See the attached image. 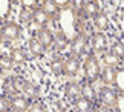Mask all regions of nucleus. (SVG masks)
Returning a JSON list of instances; mask_svg holds the SVG:
<instances>
[{
	"instance_id": "nucleus-1",
	"label": "nucleus",
	"mask_w": 124,
	"mask_h": 112,
	"mask_svg": "<svg viewBox=\"0 0 124 112\" xmlns=\"http://www.w3.org/2000/svg\"><path fill=\"white\" fill-rule=\"evenodd\" d=\"M58 23H60V29L69 40H72L78 35V29H77V11L74 8H64L63 11H60L58 14Z\"/></svg>"
},
{
	"instance_id": "nucleus-2",
	"label": "nucleus",
	"mask_w": 124,
	"mask_h": 112,
	"mask_svg": "<svg viewBox=\"0 0 124 112\" xmlns=\"http://www.w3.org/2000/svg\"><path fill=\"white\" fill-rule=\"evenodd\" d=\"M83 71H84V78L89 83H95L100 75H101V69H100V61L93 54H90L86 57V60L83 63Z\"/></svg>"
},
{
	"instance_id": "nucleus-3",
	"label": "nucleus",
	"mask_w": 124,
	"mask_h": 112,
	"mask_svg": "<svg viewBox=\"0 0 124 112\" xmlns=\"http://www.w3.org/2000/svg\"><path fill=\"white\" fill-rule=\"evenodd\" d=\"M97 98L100 100L103 108L113 109L115 108V103H116V98H118V91L112 86H103L97 92Z\"/></svg>"
},
{
	"instance_id": "nucleus-4",
	"label": "nucleus",
	"mask_w": 124,
	"mask_h": 112,
	"mask_svg": "<svg viewBox=\"0 0 124 112\" xmlns=\"http://www.w3.org/2000/svg\"><path fill=\"white\" fill-rule=\"evenodd\" d=\"M69 45H70L72 57L80 58L81 55L86 54V49H87V37H86V34H78L75 38H72L69 42Z\"/></svg>"
},
{
	"instance_id": "nucleus-5",
	"label": "nucleus",
	"mask_w": 124,
	"mask_h": 112,
	"mask_svg": "<svg viewBox=\"0 0 124 112\" xmlns=\"http://www.w3.org/2000/svg\"><path fill=\"white\" fill-rule=\"evenodd\" d=\"M90 45H92V49L95 54H106L107 48H109V38L104 32H95L92 34V38H90Z\"/></svg>"
},
{
	"instance_id": "nucleus-6",
	"label": "nucleus",
	"mask_w": 124,
	"mask_h": 112,
	"mask_svg": "<svg viewBox=\"0 0 124 112\" xmlns=\"http://www.w3.org/2000/svg\"><path fill=\"white\" fill-rule=\"evenodd\" d=\"M0 34H2L3 40H8V42H12V40H17L22 34V29L17 23L14 22H8L0 28Z\"/></svg>"
},
{
	"instance_id": "nucleus-7",
	"label": "nucleus",
	"mask_w": 124,
	"mask_h": 112,
	"mask_svg": "<svg viewBox=\"0 0 124 112\" xmlns=\"http://www.w3.org/2000/svg\"><path fill=\"white\" fill-rule=\"evenodd\" d=\"M101 2H83L81 8H80V12L87 18V17H97L100 12H101Z\"/></svg>"
},
{
	"instance_id": "nucleus-8",
	"label": "nucleus",
	"mask_w": 124,
	"mask_h": 112,
	"mask_svg": "<svg viewBox=\"0 0 124 112\" xmlns=\"http://www.w3.org/2000/svg\"><path fill=\"white\" fill-rule=\"evenodd\" d=\"M64 95L66 98L70 100V101H77L78 98H81V86L78 83H75V81H69V83H66L64 86Z\"/></svg>"
},
{
	"instance_id": "nucleus-9",
	"label": "nucleus",
	"mask_w": 124,
	"mask_h": 112,
	"mask_svg": "<svg viewBox=\"0 0 124 112\" xmlns=\"http://www.w3.org/2000/svg\"><path fill=\"white\" fill-rule=\"evenodd\" d=\"M29 100L23 95H12L11 97V109L14 112H28L29 109Z\"/></svg>"
},
{
	"instance_id": "nucleus-10",
	"label": "nucleus",
	"mask_w": 124,
	"mask_h": 112,
	"mask_svg": "<svg viewBox=\"0 0 124 112\" xmlns=\"http://www.w3.org/2000/svg\"><path fill=\"white\" fill-rule=\"evenodd\" d=\"M35 38L45 46V49H47V48H51L54 45V34H52L47 28H40L39 31H37V34H35Z\"/></svg>"
},
{
	"instance_id": "nucleus-11",
	"label": "nucleus",
	"mask_w": 124,
	"mask_h": 112,
	"mask_svg": "<svg viewBox=\"0 0 124 112\" xmlns=\"http://www.w3.org/2000/svg\"><path fill=\"white\" fill-rule=\"evenodd\" d=\"M80 71V58L77 57H68L64 60V75L68 77H75Z\"/></svg>"
},
{
	"instance_id": "nucleus-12",
	"label": "nucleus",
	"mask_w": 124,
	"mask_h": 112,
	"mask_svg": "<svg viewBox=\"0 0 124 112\" xmlns=\"http://www.w3.org/2000/svg\"><path fill=\"white\" fill-rule=\"evenodd\" d=\"M116 71L115 68H110V66H104L101 69V80L106 86H112L115 87V80H116Z\"/></svg>"
},
{
	"instance_id": "nucleus-13",
	"label": "nucleus",
	"mask_w": 124,
	"mask_h": 112,
	"mask_svg": "<svg viewBox=\"0 0 124 112\" xmlns=\"http://www.w3.org/2000/svg\"><path fill=\"white\" fill-rule=\"evenodd\" d=\"M93 26L98 29V32H104L107 31L109 26H110V20H109V16L106 12H100L97 17H93Z\"/></svg>"
},
{
	"instance_id": "nucleus-14",
	"label": "nucleus",
	"mask_w": 124,
	"mask_h": 112,
	"mask_svg": "<svg viewBox=\"0 0 124 112\" xmlns=\"http://www.w3.org/2000/svg\"><path fill=\"white\" fill-rule=\"evenodd\" d=\"M9 57H11L12 63H16V65H23V63H26V60H28L26 51L23 49V48H14V49H11Z\"/></svg>"
},
{
	"instance_id": "nucleus-15",
	"label": "nucleus",
	"mask_w": 124,
	"mask_h": 112,
	"mask_svg": "<svg viewBox=\"0 0 124 112\" xmlns=\"http://www.w3.org/2000/svg\"><path fill=\"white\" fill-rule=\"evenodd\" d=\"M69 42H70L69 38L66 37L61 31H58L57 34H54V45H52V46L55 48V51H57V52H61L66 46L69 45Z\"/></svg>"
},
{
	"instance_id": "nucleus-16",
	"label": "nucleus",
	"mask_w": 124,
	"mask_h": 112,
	"mask_svg": "<svg viewBox=\"0 0 124 112\" xmlns=\"http://www.w3.org/2000/svg\"><path fill=\"white\" fill-rule=\"evenodd\" d=\"M28 49H29V52L34 57H41L43 54H45V51H46L45 46H43L35 37H32L31 40H29V43H28Z\"/></svg>"
},
{
	"instance_id": "nucleus-17",
	"label": "nucleus",
	"mask_w": 124,
	"mask_h": 112,
	"mask_svg": "<svg viewBox=\"0 0 124 112\" xmlns=\"http://www.w3.org/2000/svg\"><path fill=\"white\" fill-rule=\"evenodd\" d=\"M41 9H43V11H45V12H46L51 18L58 17V14H60V8L57 6L55 0H45V2H43Z\"/></svg>"
},
{
	"instance_id": "nucleus-18",
	"label": "nucleus",
	"mask_w": 124,
	"mask_h": 112,
	"mask_svg": "<svg viewBox=\"0 0 124 112\" xmlns=\"http://www.w3.org/2000/svg\"><path fill=\"white\" fill-rule=\"evenodd\" d=\"M34 22H35V25H37V26H40V28H46V25L51 22V17L47 16V14L43 11L41 8H37L35 11H34Z\"/></svg>"
},
{
	"instance_id": "nucleus-19",
	"label": "nucleus",
	"mask_w": 124,
	"mask_h": 112,
	"mask_svg": "<svg viewBox=\"0 0 124 112\" xmlns=\"http://www.w3.org/2000/svg\"><path fill=\"white\" fill-rule=\"evenodd\" d=\"M81 97L86 100H89V101H92L93 103V100L97 98V92L93 91V86L92 83H89V81H86V83L81 86Z\"/></svg>"
},
{
	"instance_id": "nucleus-20",
	"label": "nucleus",
	"mask_w": 124,
	"mask_h": 112,
	"mask_svg": "<svg viewBox=\"0 0 124 112\" xmlns=\"http://www.w3.org/2000/svg\"><path fill=\"white\" fill-rule=\"evenodd\" d=\"M92 101L86 100V98H78L75 101V112H93V108H92Z\"/></svg>"
},
{
	"instance_id": "nucleus-21",
	"label": "nucleus",
	"mask_w": 124,
	"mask_h": 112,
	"mask_svg": "<svg viewBox=\"0 0 124 112\" xmlns=\"http://www.w3.org/2000/svg\"><path fill=\"white\" fill-rule=\"evenodd\" d=\"M103 61H104L106 66H110V68L118 69V66H120V63H121V58H118L115 54H112L110 51H107L106 54H103Z\"/></svg>"
},
{
	"instance_id": "nucleus-22",
	"label": "nucleus",
	"mask_w": 124,
	"mask_h": 112,
	"mask_svg": "<svg viewBox=\"0 0 124 112\" xmlns=\"http://www.w3.org/2000/svg\"><path fill=\"white\" fill-rule=\"evenodd\" d=\"M39 95V87L31 81H26L25 87H23V97H26L28 100H34Z\"/></svg>"
},
{
	"instance_id": "nucleus-23",
	"label": "nucleus",
	"mask_w": 124,
	"mask_h": 112,
	"mask_svg": "<svg viewBox=\"0 0 124 112\" xmlns=\"http://www.w3.org/2000/svg\"><path fill=\"white\" fill-rule=\"evenodd\" d=\"M18 20L23 25H29L31 22H34V9L22 8V11L18 12Z\"/></svg>"
},
{
	"instance_id": "nucleus-24",
	"label": "nucleus",
	"mask_w": 124,
	"mask_h": 112,
	"mask_svg": "<svg viewBox=\"0 0 124 112\" xmlns=\"http://www.w3.org/2000/svg\"><path fill=\"white\" fill-rule=\"evenodd\" d=\"M51 71H52V74H55V75L64 74V61L61 60V58H54V60L51 61Z\"/></svg>"
},
{
	"instance_id": "nucleus-25",
	"label": "nucleus",
	"mask_w": 124,
	"mask_h": 112,
	"mask_svg": "<svg viewBox=\"0 0 124 112\" xmlns=\"http://www.w3.org/2000/svg\"><path fill=\"white\" fill-rule=\"evenodd\" d=\"M110 52L115 54L118 58H124V43L120 42V40H115L113 38V43H112V48H110Z\"/></svg>"
},
{
	"instance_id": "nucleus-26",
	"label": "nucleus",
	"mask_w": 124,
	"mask_h": 112,
	"mask_svg": "<svg viewBox=\"0 0 124 112\" xmlns=\"http://www.w3.org/2000/svg\"><path fill=\"white\" fill-rule=\"evenodd\" d=\"M115 89L118 94H124V68L116 71V80H115Z\"/></svg>"
},
{
	"instance_id": "nucleus-27",
	"label": "nucleus",
	"mask_w": 124,
	"mask_h": 112,
	"mask_svg": "<svg viewBox=\"0 0 124 112\" xmlns=\"http://www.w3.org/2000/svg\"><path fill=\"white\" fill-rule=\"evenodd\" d=\"M11 97L0 95V112H11Z\"/></svg>"
},
{
	"instance_id": "nucleus-28",
	"label": "nucleus",
	"mask_w": 124,
	"mask_h": 112,
	"mask_svg": "<svg viewBox=\"0 0 124 112\" xmlns=\"http://www.w3.org/2000/svg\"><path fill=\"white\" fill-rule=\"evenodd\" d=\"M12 83H14V91H16V94H23V87L26 85V80H23L22 77H14L12 78Z\"/></svg>"
},
{
	"instance_id": "nucleus-29",
	"label": "nucleus",
	"mask_w": 124,
	"mask_h": 112,
	"mask_svg": "<svg viewBox=\"0 0 124 112\" xmlns=\"http://www.w3.org/2000/svg\"><path fill=\"white\" fill-rule=\"evenodd\" d=\"M11 3H12V2H8V0H0V18L6 17L8 14H9Z\"/></svg>"
},
{
	"instance_id": "nucleus-30",
	"label": "nucleus",
	"mask_w": 124,
	"mask_h": 112,
	"mask_svg": "<svg viewBox=\"0 0 124 112\" xmlns=\"http://www.w3.org/2000/svg\"><path fill=\"white\" fill-rule=\"evenodd\" d=\"M113 112H124V94H118L115 108H113Z\"/></svg>"
},
{
	"instance_id": "nucleus-31",
	"label": "nucleus",
	"mask_w": 124,
	"mask_h": 112,
	"mask_svg": "<svg viewBox=\"0 0 124 112\" xmlns=\"http://www.w3.org/2000/svg\"><path fill=\"white\" fill-rule=\"evenodd\" d=\"M14 65L11 57L9 55H2V58H0V68H3V69H9Z\"/></svg>"
},
{
	"instance_id": "nucleus-32",
	"label": "nucleus",
	"mask_w": 124,
	"mask_h": 112,
	"mask_svg": "<svg viewBox=\"0 0 124 112\" xmlns=\"http://www.w3.org/2000/svg\"><path fill=\"white\" fill-rule=\"evenodd\" d=\"M3 89L6 91V95H8V97L11 95V94H16V91H14V83H12V78H8L6 81H5Z\"/></svg>"
},
{
	"instance_id": "nucleus-33",
	"label": "nucleus",
	"mask_w": 124,
	"mask_h": 112,
	"mask_svg": "<svg viewBox=\"0 0 124 112\" xmlns=\"http://www.w3.org/2000/svg\"><path fill=\"white\" fill-rule=\"evenodd\" d=\"M28 112H46L45 108H43L41 104H32L29 109H28Z\"/></svg>"
},
{
	"instance_id": "nucleus-34",
	"label": "nucleus",
	"mask_w": 124,
	"mask_h": 112,
	"mask_svg": "<svg viewBox=\"0 0 124 112\" xmlns=\"http://www.w3.org/2000/svg\"><path fill=\"white\" fill-rule=\"evenodd\" d=\"M93 112H113V109H107V108H98V109H95Z\"/></svg>"
},
{
	"instance_id": "nucleus-35",
	"label": "nucleus",
	"mask_w": 124,
	"mask_h": 112,
	"mask_svg": "<svg viewBox=\"0 0 124 112\" xmlns=\"http://www.w3.org/2000/svg\"><path fill=\"white\" fill-rule=\"evenodd\" d=\"M2 42H3V37H2V34H0V45H2Z\"/></svg>"
},
{
	"instance_id": "nucleus-36",
	"label": "nucleus",
	"mask_w": 124,
	"mask_h": 112,
	"mask_svg": "<svg viewBox=\"0 0 124 112\" xmlns=\"http://www.w3.org/2000/svg\"><path fill=\"white\" fill-rule=\"evenodd\" d=\"M0 58H2V51H0Z\"/></svg>"
},
{
	"instance_id": "nucleus-37",
	"label": "nucleus",
	"mask_w": 124,
	"mask_h": 112,
	"mask_svg": "<svg viewBox=\"0 0 124 112\" xmlns=\"http://www.w3.org/2000/svg\"><path fill=\"white\" fill-rule=\"evenodd\" d=\"M11 112H14V111H11Z\"/></svg>"
}]
</instances>
